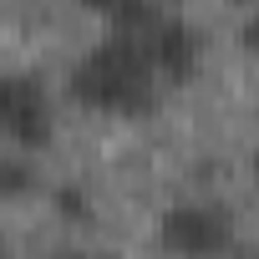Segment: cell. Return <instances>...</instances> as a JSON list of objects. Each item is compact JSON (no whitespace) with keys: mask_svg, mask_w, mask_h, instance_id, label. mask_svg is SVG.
Returning <instances> with one entry per match:
<instances>
[{"mask_svg":"<svg viewBox=\"0 0 259 259\" xmlns=\"http://www.w3.org/2000/svg\"><path fill=\"white\" fill-rule=\"evenodd\" d=\"M168 81L153 71L148 46L138 31H112L102 36L66 76V97L92 112H117V117H143L163 102Z\"/></svg>","mask_w":259,"mask_h":259,"instance_id":"cell-1","label":"cell"},{"mask_svg":"<svg viewBox=\"0 0 259 259\" xmlns=\"http://www.w3.org/2000/svg\"><path fill=\"white\" fill-rule=\"evenodd\" d=\"M0 138L26 153H41L56 138V102L46 81L26 66L0 71Z\"/></svg>","mask_w":259,"mask_h":259,"instance_id":"cell-2","label":"cell"},{"mask_svg":"<svg viewBox=\"0 0 259 259\" xmlns=\"http://www.w3.org/2000/svg\"><path fill=\"white\" fill-rule=\"evenodd\" d=\"M158 244L173 259H224L234 249V219L219 203L183 198L158 213Z\"/></svg>","mask_w":259,"mask_h":259,"instance_id":"cell-3","label":"cell"},{"mask_svg":"<svg viewBox=\"0 0 259 259\" xmlns=\"http://www.w3.org/2000/svg\"><path fill=\"white\" fill-rule=\"evenodd\" d=\"M138 36H143V46H148L153 71H158L168 87H178V81H188V76L198 71V31H193L188 21L158 16V21H148Z\"/></svg>","mask_w":259,"mask_h":259,"instance_id":"cell-4","label":"cell"},{"mask_svg":"<svg viewBox=\"0 0 259 259\" xmlns=\"http://www.w3.org/2000/svg\"><path fill=\"white\" fill-rule=\"evenodd\" d=\"M41 188V168H36V153L26 148H11L6 158H0V198L16 203V198H31Z\"/></svg>","mask_w":259,"mask_h":259,"instance_id":"cell-5","label":"cell"},{"mask_svg":"<svg viewBox=\"0 0 259 259\" xmlns=\"http://www.w3.org/2000/svg\"><path fill=\"white\" fill-rule=\"evenodd\" d=\"M56 208H61L66 219H87V213H92V203L81 198V188H76V183H66V188H56Z\"/></svg>","mask_w":259,"mask_h":259,"instance_id":"cell-6","label":"cell"},{"mask_svg":"<svg viewBox=\"0 0 259 259\" xmlns=\"http://www.w3.org/2000/svg\"><path fill=\"white\" fill-rule=\"evenodd\" d=\"M239 46H244V51H254V56H259V6H254V11H249V16H244V26H239Z\"/></svg>","mask_w":259,"mask_h":259,"instance_id":"cell-7","label":"cell"},{"mask_svg":"<svg viewBox=\"0 0 259 259\" xmlns=\"http://www.w3.org/2000/svg\"><path fill=\"white\" fill-rule=\"evenodd\" d=\"M56 259H117V254H107V249H61Z\"/></svg>","mask_w":259,"mask_h":259,"instance_id":"cell-8","label":"cell"},{"mask_svg":"<svg viewBox=\"0 0 259 259\" xmlns=\"http://www.w3.org/2000/svg\"><path fill=\"white\" fill-rule=\"evenodd\" d=\"M254 168H259V158H254Z\"/></svg>","mask_w":259,"mask_h":259,"instance_id":"cell-9","label":"cell"}]
</instances>
